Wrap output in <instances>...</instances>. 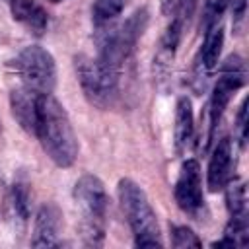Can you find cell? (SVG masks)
Returning <instances> with one entry per match:
<instances>
[{"label":"cell","mask_w":249,"mask_h":249,"mask_svg":"<svg viewBox=\"0 0 249 249\" xmlns=\"http://www.w3.org/2000/svg\"><path fill=\"white\" fill-rule=\"evenodd\" d=\"M226 202H228V210H230V218H249L247 212V191H245V183L243 179L237 177H230V181L226 183Z\"/></svg>","instance_id":"14"},{"label":"cell","mask_w":249,"mask_h":249,"mask_svg":"<svg viewBox=\"0 0 249 249\" xmlns=\"http://www.w3.org/2000/svg\"><path fill=\"white\" fill-rule=\"evenodd\" d=\"M74 202L80 210V235L89 247H99L105 239L107 224V193L97 175L86 173L74 185Z\"/></svg>","instance_id":"2"},{"label":"cell","mask_w":249,"mask_h":249,"mask_svg":"<svg viewBox=\"0 0 249 249\" xmlns=\"http://www.w3.org/2000/svg\"><path fill=\"white\" fill-rule=\"evenodd\" d=\"M237 138H239V144L245 146V140H247V99H243V103L239 105V113H237Z\"/></svg>","instance_id":"18"},{"label":"cell","mask_w":249,"mask_h":249,"mask_svg":"<svg viewBox=\"0 0 249 249\" xmlns=\"http://www.w3.org/2000/svg\"><path fill=\"white\" fill-rule=\"evenodd\" d=\"M181 0H161V14L163 16H173Z\"/></svg>","instance_id":"19"},{"label":"cell","mask_w":249,"mask_h":249,"mask_svg":"<svg viewBox=\"0 0 249 249\" xmlns=\"http://www.w3.org/2000/svg\"><path fill=\"white\" fill-rule=\"evenodd\" d=\"M230 2H231V0H206V2H204V18H202L204 29L210 27L212 23L220 21V18H222V14L226 12V8H228Z\"/></svg>","instance_id":"17"},{"label":"cell","mask_w":249,"mask_h":249,"mask_svg":"<svg viewBox=\"0 0 249 249\" xmlns=\"http://www.w3.org/2000/svg\"><path fill=\"white\" fill-rule=\"evenodd\" d=\"M181 2H187V4H195V0H181Z\"/></svg>","instance_id":"21"},{"label":"cell","mask_w":249,"mask_h":249,"mask_svg":"<svg viewBox=\"0 0 249 249\" xmlns=\"http://www.w3.org/2000/svg\"><path fill=\"white\" fill-rule=\"evenodd\" d=\"M171 245L177 247V249H189V247H202L200 239L196 237V233L187 228V226H175L173 231H171Z\"/></svg>","instance_id":"16"},{"label":"cell","mask_w":249,"mask_h":249,"mask_svg":"<svg viewBox=\"0 0 249 249\" xmlns=\"http://www.w3.org/2000/svg\"><path fill=\"white\" fill-rule=\"evenodd\" d=\"M222 47H224V27L220 25V21L212 23L210 27H206L204 33V41L198 53V60H196V80H206V76L218 66L220 54H222Z\"/></svg>","instance_id":"10"},{"label":"cell","mask_w":249,"mask_h":249,"mask_svg":"<svg viewBox=\"0 0 249 249\" xmlns=\"http://www.w3.org/2000/svg\"><path fill=\"white\" fill-rule=\"evenodd\" d=\"M74 64H76V74H78L82 91L88 97V101L99 109L111 107L119 93V78L103 70L97 58H91L86 54L76 56Z\"/></svg>","instance_id":"5"},{"label":"cell","mask_w":249,"mask_h":249,"mask_svg":"<svg viewBox=\"0 0 249 249\" xmlns=\"http://www.w3.org/2000/svg\"><path fill=\"white\" fill-rule=\"evenodd\" d=\"M119 202L134 235L136 247H161V231L154 208L140 185L132 179H121L117 185Z\"/></svg>","instance_id":"3"},{"label":"cell","mask_w":249,"mask_h":249,"mask_svg":"<svg viewBox=\"0 0 249 249\" xmlns=\"http://www.w3.org/2000/svg\"><path fill=\"white\" fill-rule=\"evenodd\" d=\"M10 8L14 19L23 23L31 33L43 35L49 23V16L39 0H10Z\"/></svg>","instance_id":"12"},{"label":"cell","mask_w":249,"mask_h":249,"mask_svg":"<svg viewBox=\"0 0 249 249\" xmlns=\"http://www.w3.org/2000/svg\"><path fill=\"white\" fill-rule=\"evenodd\" d=\"M35 136L39 138L47 156L58 167H70L76 161L78 140H76L74 128L70 124L68 113L53 97V93L41 95V99H39Z\"/></svg>","instance_id":"1"},{"label":"cell","mask_w":249,"mask_h":249,"mask_svg":"<svg viewBox=\"0 0 249 249\" xmlns=\"http://www.w3.org/2000/svg\"><path fill=\"white\" fill-rule=\"evenodd\" d=\"M51 2H62V0H51Z\"/></svg>","instance_id":"22"},{"label":"cell","mask_w":249,"mask_h":249,"mask_svg":"<svg viewBox=\"0 0 249 249\" xmlns=\"http://www.w3.org/2000/svg\"><path fill=\"white\" fill-rule=\"evenodd\" d=\"M247 80V70H245V60L239 54H230L224 64L220 66L218 72V80L212 88V95H210V103H208V113H210V132L208 136L212 138L231 95L245 86Z\"/></svg>","instance_id":"6"},{"label":"cell","mask_w":249,"mask_h":249,"mask_svg":"<svg viewBox=\"0 0 249 249\" xmlns=\"http://www.w3.org/2000/svg\"><path fill=\"white\" fill-rule=\"evenodd\" d=\"M175 200L179 208L191 216H198L204 208V196H202V173L196 160H185L179 177L175 181Z\"/></svg>","instance_id":"7"},{"label":"cell","mask_w":249,"mask_h":249,"mask_svg":"<svg viewBox=\"0 0 249 249\" xmlns=\"http://www.w3.org/2000/svg\"><path fill=\"white\" fill-rule=\"evenodd\" d=\"M39 99L41 95H37L35 91L27 89V88H18L12 91L10 95V107L12 113L16 117V121L19 123V126L29 132L35 134L37 130V113H39Z\"/></svg>","instance_id":"11"},{"label":"cell","mask_w":249,"mask_h":249,"mask_svg":"<svg viewBox=\"0 0 249 249\" xmlns=\"http://www.w3.org/2000/svg\"><path fill=\"white\" fill-rule=\"evenodd\" d=\"M12 210L18 216V220L25 222L29 218V204H31V195H29V185L23 181H16L12 185V195H10Z\"/></svg>","instance_id":"15"},{"label":"cell","mask_w":249,"mask_h":249,"mask_svg":"<svg viewBox=\"0 0 249 249\" xmlns=\"http://www.w3.org/2000/svg\"><path fill=\"white\" fill-rule=\"evenodd\" d=\"M193 132H195V117H193V105L189 97H179L177 105H175V126H173V134H175V148L177 152H183L191 140H193Z\"/></svg>","instance_id":"13"},{"label":"cell","mask_w":249,"mask_h":249,"mask_svg":"<svg viewBox=\"0 0 249 249\" xmlns=\"http://www.w3.org/2000/svg\"><path fill=\"white\" fill-rule=\"evenodd\" d=\"M119 2H121V4H123V6H126V4H128V2H130V0H119Z\"/></svg>","instance_id":"20"},{"label":"cell","mask_w":249,"mask_h":249,"mask_svg":"<svg viewBox=\"0 0 249 249\" xmlns=\"http://www.w3.org/2000/svg\"><path fill=\"white\" fill-rule=\"evenodd\" d=\"M62 226V212L54 202H45L39 206L35 216V228L31 245L33 247H56Z\"/></svg>","instance_id":"8"},{"label":"cell","mask_w":249,"mask_h":249,"mask_svg":"<svg viewBox=\"0 0 249 249\" xmlns=\"http://www.w3.org/2000/svg\"><path fill=\"white\" fill-rule=\"evenodd\" d=\"M14 68L21 80V86L35 91L37 95H49L53 93L56 86V64L53 54L39 47V45H29L25 47L16 62Z\"/></svg>","instance_id":"4"},{"label":"cell","mask_w":249,"mask_h":249,"mask_svg":"<svg viewBox=\"0 0 249 249\" xmlns=\"http://www.w3.org/2000/svg\"><path fill=\"white\" fill-rule=\"evenodd\" d=\"M231 177V140L220 138L210 154L208 169H206V185L208 191L216 193L226 187Z\"/></svg>","instance_id":"9"}]
</instances>
